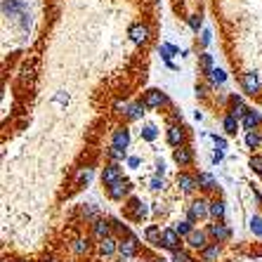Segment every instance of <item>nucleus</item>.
Segmentation results:
<instances>
[{"instance_id": "f257e3e1", "label": "nucleus", "mask_w": 262, "mask_h": 262, "mask_svg": "<svg viewBox=\"0 0 262 262\" xmlns=\"http://www.w3.org/2000/svg\"><path fill=\"white\" fill-rule=\"evenodd\" d=\"M206 217H210V203L206 199H194L191 206L187 208V220L196 225L199 220H206Z\"/></svg>"}, {"instance_id": "f03ea898", "label": "nucleus", "mask_w": 262, "mask_h": 262, "mask_svg": "<svg viewBox=\"0 0 262 262\" xmlns=\"http://www.w3.org/2000/svg\"><path fill=\"white\" fill-rule=\"evenodd\" d=\"M137 253H140V241H137L135 234H130V236H125V238H118V255H121L123 260H133Z\"/></svg>"}, {"instance_id": "7ed1b4c3", "label": "nucleus", "mask_w": 262, "mask_h": 262, "mask_svg": "<svg viewBox=\"0 0 262 262\" xmlns=\"http://www.w3.org/2000/svg\"><path fill=\"white\" fill-rule=\"evenodd\" d=\"M238 83H241V90L250 97H255L257 92H260V78H257L255 71H244L238 76Z\"/></svg>"}, {"instance_id": "20e7f679", "label": "nucleus", "mask_w": 262, "mask_h": 262, "mask_svg": "<svg viewBox=\"0 0 262 262\" xmlns=\"http://www.w3.org/2000/svg\"><path fill=\"white\" fill-rule=\"evenodd\" d=\"M208 236L213 238L215 244H227L229 238H232V229L225 225V222H213V225H208Z\"/></svg>"}, {"instance_id": "39448f33", "label": "nucleus", "mask_w": 262, "mask_h": 262, "mask_svg": "<svg viewBox=\"0 0 262 262\" xmlns=\"http://www.w3.org/2000/svg\"><path fill=\"white\" fill-rule=\"evenodd\" d=\"M165 140H168V144L170 146H184V142H187V130L180 125V123H170L168 125V130H165Z\"/></svg>"}, {"instance_id": "423d86ee", "label": "nucleus", "mask_w": 262, "mask_h": 262, "mask_svg": "<svg viewBox=\"0 0 262 262\" xmlns=\"http://www.w3.org/2000/svg\"><path fill=\"white\" fill-rule=\"evenodd\" d=\"M114 236V225H111V220H95L92 222V238H97V241H104V238Z\"/></svg>"}, {"instance_id": "0eeeda50", "label": "nucleus", "mask_w": 262, "mask_h": 262, "mask_svg": "<svg viewBox=\"0 0 262 262\" xmlns=\"http://www.w3.org/2000/svg\"><path fill=\"white\" fill-rule=\"evenodd\" d=\"M161 248L170 250V253H175V250L182 248V236L172 229V227H168V229H163V238H161Z\"/></svg>"}, {"instance_id": "6e6552de", "label": "nucleus", "mask_w": 262, "mask_h": 262, "mask_svg": "<svg viewBox=\"0 0 262 262\" xmlns=\"http://www.w3.org/2000/svg\"><path fill=\"white\" fill-rule=\"evenodd\" d=\"M133 191V184L123 177L121 182H116V184H111V187H106V194H109V199L111 201H123L125 196Z\"/></svg>"}, {"instance_id": "1a4fd4ad", "label": "nucleus", "mask_w": 262, "mask_h": 262, "mask_svg": "<svg viewBox=\"0 0 262 262\" xmlns=\"http://www.w3.org/2000/svg\"><path fill=\"white\" fill-rule=\"evenodd\" d=\"M123 180V170H121V165L118 163H109V165H104V170H102V182L104 187H111V184H116Z\"/></svg>"}, {"instance_id": "9d476101", "label": "nucleus", "mask_w": 262, "mask_h": 262, "mask_svg": "<svg viewBox=\"0 0 262 262\" xmlns=\"http://www.w3.org/2000/svg\"><path fill=\"white\" fill-rule=\"evenodd\" d=\"M128 36H130V40H133V43H137V45H144L146 40H149V36H151V31H149V26H146V24H142V21H137V24H133V26H130Z\"/></svg>"}, {"instance_id": "9b49d317", "label": "nucleus", "mask_w": 262, "mask_h": 262, "mask_svg": "<svg viewBox=\"0 0 262 262\" xmlns=\"http://www.w3.org/2000/svg\"><path fill=\"white\" fill-rule=\"evenodd\" d=\"M142 102L146 104V109H161V106L168 104V97H165V92H161V90H146Z\"/></svg>"}, {"instance_id": "f8f14e48", "label": "nucleus", "mask_w": 262, "mask_h": 262, "mask_svg": "<svg viewBox=\"0 0 262 262\" xmlns=\"http://www.w3.org/2000/svg\"><path fill=\"white\" fill-rule=\"evenodd\" d=\"M172 159H175V163L180 165V168H187V165L194 163V149H191L189 144L177 146L175 151H172Z\"/></svg>"}, {"instance_id": "ddd939ff", "label": "nucleus", "mask_w": 262, "mask_h": 262, "mask_svg": "<svg viewBox=\"0 0 262 262\" xmlns=\"http://www.w3.org/2000/svg\"><path fill=\"white\" fill-rule=\"evenodd\" d=\"M184 244L189 246V248H194V250H199V253H201V250L208 246V232H203V229H194L189 236L184 238Z\"/></svg>"}, {"instance_id": "4468645a", "label": "nucleus", "mask_w": 262, "mask_h": 262, "mask_svg": "<svg viewBox=\"0 0 262 262\" xmlns=\"http://www.w3.org/2000/svg\"><path fill=\"white\" fill-rule=\"evenodd\" d=\"M177 187H180L182 194H194L199 189V182H196V177L189 175V172H180L177 175Z\"/></svg>"}, {"instance_id": "2eb2a0df", "label": "nucleus", "mask_w": 262, "mask_h": 262, "mask_svg": "<svg viewBox=\"0 0 262 262\" xmlns=\"http://www.w3.org/2000/svg\"><path fill=\"white\" fill-rule=\"evenodd\" d=\"M229 102H232V106H229V114H232V116H236L238 121H244L246 116H248V106H246L244 104V99L238 97V95H232V97H229Z\"/></svg>"}, {"instance_id": "dca6fc26", "label": "nucleus", "mask_w": 262, "mask_h": 262, "mask_svg": "<svg viewBox=\"0 0 262 262\" xmlns=\"http://www.w3.org/2000/svg\"><path fill=\"white\" fill-rule=\"evenodd\" d=\"M111 146H116V149H128L130 146V130L128 128H118L116 133H114V137H111Z\"/></svg>"}, {"instance_id": "f3484780", "label": "nucleus", "mask_w": 262, "mask_h": 262, "mask_svg": "<svg viewBox=\"0 0 262 262\" xmlns=\"http://www.w3.org/2000/svg\"><path fill=\"white\" fill-rule=\"evenodd\" d=\"M118 253V238L116 236H109L104 238V241H99V255L102 257H111Z\"/></svg>"}, {"instance_id": "a211bd4d", "label": "nucleus", "mask_w": 262, "mask_h": 262, "mask_svg": "<svg viewBox=\"0 0 262 262\" xmlns=\"http://www.w3.org/2000/svg\"><path fill=\"white\" fill-rule=\"evenodd\" d=\"M220 255H222V246L220 244H208L206 248L201 250V262H217Z\"/></svg>"}, {"instance_id": "6ab92c4d", "label": "nucleus", "mask_w": 262, "mask_h": 262, "mask_svg": "<svg viewBox=\"0 0 262 262\" xmlns=\"http://www.w3.org/2000/svg\"><path fill=\"white\" fill-rule=\"evenodd\" d=\"M144 238H146V244H151L159 248L161 246V238H163V229H161L159 225H149L144 229Z\"/></svg>"}, {"instance_id": "aec40b11", "label": "nucleus", "mask_w": 262, "mask_h": 262, "mask_svg": "<svg viewBox=\"0 0 262 262\" xmlns=\"http://www.w3.org/2000/svg\"><path fill=\"white\" fill-rule=\"evenodd\" d=\"M196 182H199V189H203V191L217 189V180H215L210 172H199V175H196Z\"/></svg>"}, {"instance_id": "412c9836", "label": "nucleus", "mask_w": 262, "mask_h": 262, "mask_svg": "<svg viewBox=\"0 0 262 262\" xmlns=\"http://www.w3.org/2000/svg\"><path fill=\"white\" fill-rule=\"evenodd\" d=\"M260 123H262V114H260V111L250 109L248 116L241 121V125H244V130H248V133H250V130H257V125H260Z\"/></svg>"}, {"instance_id": "4be33fe9", "label": "nucleus", "mask_w": 262, "mask_h": 262, "mask_svg": "<svg viewBox=\"0 0 262 262\" xmlns=\"http://www.w3.org/2000/svg\"><path fill=\"white\" fill-rule=\"evenodd\" d=\"M225 215H227V203L225 201H210V217L215 220V222H222L225 220Z\"/></svg>"}, {"instance_id": "5701e85b", "label": "nucleus", "mask_w": 262, "mask_h": 262, "mask_svg": "<svg viewBox=\"0 0 262 262\" xmlns=\"http://www.w3.org/2000/svg\"><path fill=\"white\" fill-rule=\"evenodd\" d=\"M144 111H146V104L144 102H135L128 106V111H125V118L128 121H140L142 116H144Z\"/></svg>"}, {"instance_id": "b1692460", "label": "nucleus", "mask_w": 262, "mask_h": 262, "mask_svg": "<svg viewBox=\"0 0 262 262\" xmlns=\"http://www.w3.org/2000/svg\"><path fill=\"white\" fill-rule=\"evenodd\" d=\"M238 125H241V121H238L236 116H232V114H227V116L222 118V128H225L227 135H236L238 133Z\"/></svg>"}, {"instance_id": "393cba45", "label": "nucleus", "mask_w": 262, "mask_h": 262, "mask_svg": "<svg viewBox=\"0 0 262 262\" xmlns=\"http://www.w3.org/2000/svg\"><path fill=\"white\" fill-rule=\"evenodd\" d=\"M71 250L76 253V255H85V253H90V238H88V236H78L76 241H73Z\"/></svg>"}, {"instance_id": "a878e982", "label": "nucleus", "mask_w": 262, "mask_h": 262, "mask_svg": "<svg viewBox=\"0 0 262 262\" xmlns=\"http://www.w3.org/2000/svg\"><path fill=\"white\" fill-rule=\"evenodd\" d=\"M172 229H175V232L180 234L182 238H187L196 229V227H194V222H189V220H180V222H175V227H172Z\"/></svg>"}, {"instance_id": "bb28decb", "label": "nucleus", "mask_w": 262, "mask_h": 262, "mask_svg": "<svg viewBox=\"0 0 262 262\" xmlns=\"http://www.w3.org/2000/svg\"><path fill=\"white\" fill-rule=\"evenodd\" d=\"M199 69H201V73H210L213 71V55H208V52H201L199 55Z\"/></svg>"}, {"instance_id": "cd10ccee", "label": "nucleus", "mask_w": 262, "mask_h": 262, "mask_svg": "<svg viewBox=\"0 0 262 262\" xmlns=\"http://www.w3.org/2000/svg\"><path fill=\"white\" fill-rule=\"evenodd\" d=\"M260 144H262V135L257 133V130L246 133V146H248V149H260Z\"/></svg>"}, {"instance_id": "c85d7f7f", "label": "nucleus", "mask_w": 262, "mask_h": 262, "mask_svg": "<svg viewBox=\"0 0 262 262\" xmlns=\"http://www.w3.org/2000/svg\"><path fill=\"white\" fill-rule=\"evenodd\" d=\"M208 78H210V85H222V83H225L227 80V73L222 71V69H213V71L208 73Z\"/></svg>"}, {"instance_id": "c756f323", "label": "nucleus", "mask_w": 262, "mask_h": 262, "mask_svg": "<svg viewBox=\"0 0 262 262\" xmlns=\"http://www.w3.org/2000/svg\"><path fill=\"white\" fill-rule=\"evenodd\" d=\"M146 215H149V208H146V203L140 199V203H137V208H135V213H133V220L140 222V220H144Z\"/></svg>"}, {"instance_id": "7c9ffc66", "label": "nucleus", "mask_w": 262, "mask_h": 262, "mask_svg": "<svg viewBox=\"0 0 262 262\" xmlns=\"http://www.w3.org/2000/svg\"><path fill=\"white\" fill-rule=\"evenodd\" d=\"M250 232L255 236H262V215H253L250 217Z\"/></svg>"}, {"instance_id": "2f4dec72", "label": "nucleus", "mask_w": 262, "mask_h": 262, "mask_svg": "<svg viewBox=\"0 0 262 262\" xmlns=\"http://www.w3.org/2000/svg\"><path fill=\"white\" fill-rule=\"evenodd\" d=\"M172 262H194V260H191V253H189V250L180 248V250H175V253H172Z\"/></svg>"}, {"instance_id": "473e14b6", "label": "nucleus", "mask_w": 262, "mask_h": 262, "mask_svg": "<svg viewBox=\"0 0 262 262\" xmlns=\"http://www.w3.org/2000/svg\"><path fill=\"white\" fill-rule=\"evenodd\" d=\"M106 156L111 159V163H118V161L125 159V151H123V149H116V146H111L109 151H106Z\"/></svg>"}, {"instance_id": "72a5a7b5", "label": "nucleus", "mask_w": 262, "mask_h": 262, "mask_svg": "<svg viewBox=\"0 0 262 262\" xmlns=\"http://www.w3.org/2000/svg\"><path fill=\"white\" fill-rule=\"evenodd\" d=\"M156 128H154V125H144V128H142V140H146V142H154L156 140Z\"/></svg>"}, {"instance_id": "f704fd0d", "label": "nucleus", "mask_w": 262, "mask_h": 262, "mask_svg": "<svg viewBox=\"0 0 262 262\" xmlns=\"http://www.w3.org/2000/svg\"><path fill=\"white\" fill-rule=\"evenodd\" d=\"M175 52H177L175 45H161V55H163V59L168 61V64H170V57L175 55Z\"/></svg>"}, {"instance_id": "c9c22d12", "label": "nucleus", "mask_w": 262, "mask_h": 262, "mask_svg": "<svg viewBox=\"0 0 262 262\" xmlns=\"http://www.w3.org/2000/svg\"><path fill=\"white\" fill-rule=\"evenodd\" d=\"M163 187H165V182H163V177H161V175H156V177H151V180H149V189L161 191Z\"/></svg>"}, {"instance_id": "e433bc0d", "label": "nucleus", "mask_w": 262, "mask_h": 262, "mask_svg": "<svg viewBox=\"0 0 262 262\" xmlns=\"http://www.w3.org/2000/svg\"><path fill=\"white\" fill-rule=\"evenodd\" d=\"M250 168H253V170L262 177V159H260V156H253V159H250Z\"/></svg>"}, {"instance_id": "4c0bfd02", "label": "nucleus", "mask_w": 262, "mask_h": 262, "mask_svg": "<svg viewBox=\"0 0 262 262\" xmlns=\"http://www.w3.org/2000/svg\"><path fill=\"white\" fill-rule=\"evenodd\" d=\"M189 26H191V31H199V29H201V17H199V14H191V17H189Z\"/></svg>"}, {"instance_id": "58836bf2", "label": "nucleus", "mask_w": 262, "mask_h": 262, "mask_svg": "<svg viewBox=\"0 0 262 262\" xmlns=\"http://www.w3.org/2000/svg\"><path fill=\"white\" fill-rule=\"evenodd\" d=\"M213 140H215V146H217L220 151H225V149H227V140H225V137H220V135H213Z\"/></svg>"}, {"instance_id": "ea45409f", "label": "nucleus", "mask_w": 262, "mask_h": 262, "mask_svg": "<svg viewBox=\"0 0 262 262\" xmlns=\"http://www.w3.org/2000/svg\"><path fill=\"white\" fill-rule=\"evenodd\" d=\"M90 177H92V168H85V170L78 172V180H80V182H88Z\"/></svg>"}, {"instance_id": "a19ab883", "label": "nucleus", "mask_w": 262, "mask_h": 262, "mask_svg": "<svg viewBox=\"0 0 262 262\" xmlns=\"http://www.w3.org/2000/svg\"><path fill=\"white\" fill-rule=\"evenodd\" d=\"M222 159H225V151H220V149H217V151L213 154V163H220Z\"/></svg>"}, {"instance_id": "79ce46f5", "label": "nucleus", "mask_w": 262, "mask_h": 262, "mask_svg": "<svg viewBox=\"0 0 262 262\" xmlns=\"http://www.w3.org/2000/svg\"><path fill=\"white\" fill-rule=\"evenodd\" d=\"M128 165H130V168H140V159H137V156L128 159Z\"/></svg>"}, {"instance_id": "37998d69", "label": "nucleus", "mask_w": 262, "mask_h": 262, "mask_svg": "<svg viewBox=\"0 0 262 262\" xmlns=\"http://www.w3.org/2000/svg\"><path fill=\"white\" fill-rule=\"evenodd\" d=\"M163 170H165L163 161H159V163H156V175H163Z\"/></svg>"}, {"instance_id": "c03bdc74", "label": "nucleus", "mask_w": 262, "mask_h": 262, "mask_svg": "<svg viewBox=\"0 0 262 262\" xmlns=\"http://www.w3.org/2000/svg\"><path fill=\"white\" fill-rule=\"evenodd\" d=\"M201 43H203V45H208V43H210V31H206V33H203V38H201Z\"/></svg>"}, {"instance_id": "a18cd8bd", "label": "nucleus", "mask_w": 262, "mask_h": 262, "mask_svg": "<svg viewBox=\"0 0 262 262\" xmlns=\"http://www.w3.org/2000/svg\"><path fill=\"white\" fill-rule=\"evenodd\" d=\"M154 262H168V260H163V257H156V260H154Z\"/></svg>"}, {"instance_id": "49530a36", "label": "nucleus", "mask_w": 262, "mask_h": 262, "mask_svg": "<svg viewBox=\"0 0 262 262\" xmlns=\"http://www.w3.org/2000/svg\"><path fill=\"white\" fill-rule=\"evenodd\" d=\"M48 262H57V260H48Z\"/></svg>"}, {"instance_id": "de8ad7c7", "label": "nucleus", "mask_w": 262, "mask_h": 262, "mask_svg": "<svg viewBox=\"0 0 262 262\" xmlns=\"http://www.w3.org/2000/svg\"><path fill=\"white\" fill-rule=\"evenodd\" d=\"M17 262H24V260H17Z\"/></svg>"}]
</instances>
